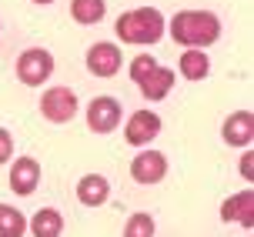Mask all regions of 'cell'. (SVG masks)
<instances>
[{
  "instance_id": "7",
  "label": "cell",
  "mask_w": 254,
  "mask_h": 237,
  "mask_svg": "<svg viewBox=\"0 0 254 237\" xmlns=\"http://www.w3.org/2000/svg\"><path fill=\"white\" fill-rule=\"evenodd\" d=\"M157 134H161V117H157L154 111H134L130 117H127V130H124L127 144L144 147V144H151Z\"/></svg>"
},
{
  "instance_id": "18",
  "label": "cell",
  "mask_w": 254,
  "mask_h": 237,
  "mask_svg": "<svg viewBox=\"0 0 254 237\" xmlns=\"http://www.w3.org/2000/svg\"><path fill=\"white\" fill-rule=\"evenodd\" d=\"M124 237H154V217L147 211H137L134 217H127Z\"/></svg>"
},
{
  "instance_id": "15",
  "label": "cell",
  "mask_w": 254,
  "mask_h": 237,
  "mask_svg": "<svg viewBox=\"0 0 254 237\" xmlns=\"http://www.w3.org/2000/svg\"><path fill=\"white\" fill-rule=\"evenodd\" d=\"M207 70H211V60H207L204 50H188V54H181V74H184V80H204Z\"/></svg>"
},
{
  "instance_id": "10",
  "label": "cell",
  "mask_w": 254,
  "mask_h": 237,
  "mask_svg": "<svg viewBox=\"0 0 254 237\" xmlns=\"http://www.w3.org/2000/svg\"><path fill=\"white\" fill-rule=\"evenodd\" d=\"M221 134H224V144H231V147H248V144L254 140V117H251V111H234L228 120H224Z\"/></svg>"
},
{
  "instance_id": "1",
  "label": "cell",
  "mask_w": 254,
  "mask_h": 237,
  "mask_svg": "<svg viewBox=\"0 0 254 237\" xmlns=\"http://www.w3.org/2000/svg\"><path fill=\"white\" fill-rule=\"evenodd\" d=\"M167 30H171V37L178 44H184L190 50H201V47H211L221 37V20L207 10H181Z\"/></svg>"
},
{
  "instance_id": "2",
  "label": "cell",
  "mask_w": 254,
  "mask_h": 237,
  "mask_svg": "<svg viewBox=\"0 0 254 237\" xmlns=\"http://www.w3.org/2000/svg\"><path fill=\"white\" fill-rule=\"evenodd\" d=\"M117 37L124 44H157L167 34L164 13L154 10V7H137V10H127L117 17Z\"/></svg>"
},
{
  "instance_id": "22",
  "label": "cell",
  "mask_w": 254,
  "mask_h": 237,
  "mask_svg": "<svg viewBox=\"0 0 254 237\" xmlns=\"http://www.w3.org/2000/svg\"><path fill=\"white\" fill-rule=\"evenodd\" d=\"M34 3H54V0H34Z\"/></svg>"
},
{
  "instance_id": "9",
  "label": "cell",
  "mask_w": 254,
  "mask_h": 237,
  "mask_svg": "<svg viewBox=\"0 0 254 237\" xmlns=\"http://www.w3.org/2000/svg\"><path fill=\"white\" fill-rule=\"evenodd\" d=\"M221 221H224V224L238 221V224H244L248 231H251V227H254V190L244 187V190H238L234 197L224 200V207H221Z\"/></svg>"
},
{
  "instance_id": "11",
  "label": "cell",
  "mask_w": 254,
  "mask_h": 237,
  "mask_svg": "<svg viewBox=\"0 0 254 237\" xmlns=\"http://www.w3.org/2000/svg\"><path fill=\"white\" fill-rule=\"evenodd\" d=\"M40 184V164L34 161V157H20V161H13L10 167V190L13 194H20V197H27V194H34Z\"/></svg>"
},
{
  "instance_id": "19",
  "label": "cell",
  "mask_w": 254,
  "mask_h": 237,
  "mask_svg": "<svg viewBox=\"0 0 254 237\" xmlns=\"http://www.w3.org/2000/svg\"><path fill=\"white\" fill-rule=\"evenodd\" d=\"M154 67H157V60H154L151 54H140V57H134V60H130V80H144V77L151 74Z\"/></svg>"
},
{
  "instance_id": "4",
  "label": "cell",
  "mask_w": 254,
  "mask_h": 237,
  "mask_svg": "<svg viewBox=\"0 0 254 237\" xmlns=\"http://www.w3.org/2000/svg\"><path fill=\"white\" fill-rule=\"evenodd\" d=\"M40 114H44L51 124H67V120H74L77 94L70 87H51L44 97H40Z\"/></svg>"
},
{
  "instance_id": "3",
  "label": "cell",
  "mask_w": 254,
  "mask_h": 237,
  "mask_svg": "<svg viewBox=\"0 0 254 237\" xmlns=\"http://www.w3.org/2000/svg\"><path fill=\"white\" fill-rule=\"evenodd\" d=\"M54 74V57L51 50L44 47H30L20 54V60H17V77L24 80L27 87H40L47 77Z\"/></svg>"
},
{
  "instance_id": "21",
  "label": "cell",
  "mask_w": 254,
  "mask_h": 237,
  "mask_svg": "<svg viewBox=\"0 0 254 237\" xmlns=\"http://www.w3.org/2000/svg\"><path fill=\"white\" fill-rule=\"evenodd\" d=\"M251 161H254V154H244V157H241V174L248 177V180H251V171H254Z\"/></svg>"
},
{
  "instance_id": "8",
  "label": "cell",
  "mask_w": 254,
  "mask_h": 237,
  "mask_svg": "<svg viewBox=\"0 0 254 237\" xmlns=\"http://www.w3.org/2000/svg\"><path fill=\"white\" fill-rule=\"evenodd\" d=\"M121 63H124V57L114 44H94L87 50V70L94 77H114L121 70Z\"/></svg>"
},
{
  "instance_id": "13",
  "label": "cell",
  "mask_w": 254,
  "mask_h": 237,
  "mask_svg": "<svg viewBox=\"0 0 254 237\" xmlns=\"http://www.w3.org/2000/svg\"><path fill=\"white\" fill-rule=\"evenodd\" d=\"M107 197H111L107 177H101V174H84L80 177V184H77V200H80L84 207H101Z\"/></svg>"
},
{
  "instance_id": "17",
  "label": "cell",
  "mask_w": 254,
  "mask_h": 237,
  "mask_svg": "<svg viewBox=\"0 0 254 237\" xmlns=\"http://www.w3.org/2000/svg\"><path fill=\"white\" fill-rule=\"evenodd\" d=\"M24 231H27L24 214L10 204H0V237H24Z\"/></svg>"
},
{
  "instance_id": "12",
  "label": "cell",
  "mask_w": 254,
  "mask_h": 237,
  "mask_svg": "<svg viewBox=\"0 0 254 237\" xmlns=\"http://www.w3.org/2000/svg\"><path fill=\"white\" fill-rule=\"evenodd\" d=\"M137 87H140V94H144V100H164L167 94H171V87H174V70L157 63Z\"/></svg>"
},
{
  "instance_id": "5",
  "label": "cell",
  "mask_w": 254,
  "mask_h": 237,
  "mask_svg": "<svg viewBox=\"0 0 254 237\" xmlns=\"http://www.w3.org/2000/svg\"><path fill=\"white\" fill-rule=\"evenodd\" d=\"M121 114H124V107L117 97H94L87 104V127L94 134H111L121 124Z\"/></svg>"
},
{
  "instance_id": "14",
  "label": "cell",
  "mask_w": 254,
  "mask_h": 237,
  "mask_svg": "<svg viewBox=\"0 0 254 237\" xmlns=\"http://www.w3.org/2000/svg\"><path fill=\"white\" fill-rule=\"evenodd\" d=\"M30 231H34V237H61V231H64L61 211L57 207H40L34 214V221H30Z\"/></svg>"
},
{
  "instance_id": "16",
  "label": "cell",
  "mask_w": 254,
  "mask_h": 237,
  "mask_svg": "<svg viewBox=\"0 0 254 237\" xmlns=\"http://www.w3.org/2000/svg\"><path fill=\"white\" fill-rule=\"evenodd\" d=\"M107 3L104 0H70V17L77 24H101Z\"/></svg>"
},
{
  "instance_id": "20",
  "label": "cell",
  "mask_w": 254,
  "mask_h": 237,
  "mask_svg": "<svg viewBox=\"0 0 254 237\" xmlns=\"http://www.w3.org/2000/svg\"><path fill=\"white\" fill-rule=\"evenodd\" d=\"M10 157H13V137H10V130L0 127V164H7Z\"/></svg>"
},
{
  "instance_id": "6",
  "label": "cell",
  "mask_w": 254,
  "mask_h": 237,
  "mask_svg": "<svg viewBox=\"0 0 254 237\" xmlns=\"http://www.w3.org/2000/svg\"><path fill=\"white\" fill-rule=\"evenodd\" d=\"M164 174H167V157L161 150H140L130 161V177L137 184H157V180H164Z\"/></svg>"
}]
</instances>
